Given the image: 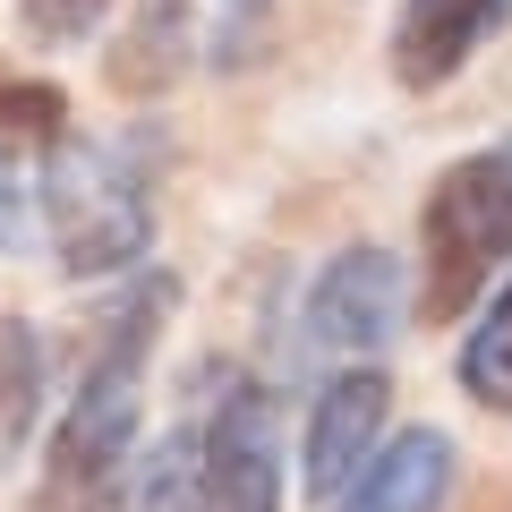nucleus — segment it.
I'll return each mask as SVG.
<instances>
[{
    "instance_id": "0eeeda50",
    "label": "nucleus",
    "mask_w": 512,
    "mask_h": 512,
    "mask_svg": "<svg viewBox=\"0 0 512 512\" xmlns=\"http://www.w3.org/2000/svg\"><path fill=\"white\" fill-rule=\"evenodd\" d=\"M504 18H512V0H402V18H393V77L410 94L453 86Z\"/></svg>"
},
{
    "instance_id": "9d476101",
    "label": "nucleus",
    "mask_w": 512,
    "mask_h": 512,
    "mask_svg": "<svg viewBox=\"0 0 512 512\" xmlns=\"http://www.w3.org/2000/svg\"><path fill=\"white\" fill-rule=\"evenodd\" d=\"M43 419V342L26 316H0V470L26 453Z\"/></svg>"
},
{
    "instance_id": "4468645a",
    "label": "nucleus",
    "mask_w": 512,
    "mask_h": 512,
    "mask_svg": "<svg viewBox=\"0 0 512 512\" xmlns=\"http://www.w3.org/2000/svg\"><path fill=\"white\" fill-rule=\"evenodd\" d=\"M239 9H256V0H239Z\"/></svg>"
},
{
    "instance_id": "f8f14e48",
    "label": "nucleus",
    "mask_w": 512,
    "mask_h": 512,
    "mask_svg": "<svg viewBox=\"0 0 512 512\" xmlns=\"http://www.w3.org/2000/svg\"><path fill=\"white\" fill-rule=\"evenodd\" d=\"M103 9H111V0H26V18H35L43 35H86Z\"/></svg>"
},
{
    "instance_id": "6e6552de",
    "label": "nucleus",
    "mask_w": 512,
    "mask_h": 512,
    "mask_svg": "<svg viewBox=\"0 0 512 512\" xmlns=\"http://www.w3.org/2000/svg\"><path fill=\"white\" fill-rule=\"evenodd\" d=\"M453 470H461L453 436L444 427H410V436H384L325 512H444L453 504Z\"/></svg>"
},
{
    "instance_id": "f03ea898",
    "label": "nucleus",
    "mask_w": 512,
    "mask_h": 512,
    "mask_svg": "<svg viewBox=\"0 0 512 512\" xmlns=\"http://www.w3.org/2000/svg\"><path fill=\"white\" fill-rule=\"evenodd\" d=\"M43 231H52L60 265L77 282L86 274H128L137 256L154 248V163L146 137H69L60 128L52 154H43Z\"/></svg>"
},
{
    "instance_id": "39448f33",
    "label": "nucleus",
    "mask_w": 512,
    "mask_h": 512,
    "mask_svg": "<svg viewBox=\"0 0 512 512\" xmlns=\"http://www.w3.org/2000/svg\"><path fill=\"white\" fill-rule=\"evenodd\" d=\"M384 427H393V376H384L376 359H342L325 384H316V402H308L299 487H308L316 504H333V495L359 478V461L384 444Z\"/></svg>"
},
{
    "instance_id": "20e7f679",
    "label": "nucleus",
    "mask_w": 512,
    "mask_h": 512,
    "mask_svg": "<svg viewBox=\"0 0 512 512\" xmlns=\"http://www.w3.org/2000/svg\"><path fill=\"white\" fill-rule=\"evenodd\" d=\"M188 487L180 512H282V410L256 376H222L214 410L180 427Z\"/></svg>"
},
{
    "instance_id": "f257e3e1",
    "label": "nucleus",
    "mask_w": 512,
    "mask_h": 512,
    "mask_svg": "<svg viewBox=\"0 0 512 512\" xmlns=\"http://www.w3.org/2000/svg\"><path fill=\"white\" fill-rule=\"evenodd\" d=\"M163 308H171V282H137L103 316L86 367H77V393L60 410L52 444H43V478L26 495V512H111L120 504V478L137 461L146 359H154V333H163Z\"/></svg>"
},
{
    "instance_id": "423d86ee",
    "label": "nucleus",
    "mask_w": 512,
    "mask_h": 512,
    "mask_svg": "<svg viewBox=\"0 0 512 512\" xmlns=\"http://www.w3.org/2000/svg\"><path fill=\"white\" fill-rule=\"evenodd\" d=\"M402 325V265L384 248H342L325 274L308 282V308H299V342L316 359H376Z\"/></svg>"
},
{
    "instance_id": "ddd939ff",
    "label": "nucleus",
    "mask_w": 512,
    "mask_h": 512,
    "mask_svg": "<svg viewBox=\"0 0 512 512\" xmlns=\"http://www.w3.org/2000/svg\"><path fill=\"white\" fill-rule=\"evenodd\" d=\"M26 239V180H18V163L0 154V248H18Z\"/></svg>"
},
{
    "instance_id": "9b49d317",
    "label": "nucleus",
    "mask_w": 512,
    "mask_h": 512,
    "mask_svg": "<svg viewBox=\"0 0 512 512\" xmlns=\"http://www.w3.org/2000/svg\"><path fill=\"white\" fill-rule=\"evenodd\" d=\"M461 393H470L478 410H512V274H504V291L478 308L470 342H461Z\"/></svg>"
},
{
    "instance_id": "7ed1b4c3",
    "label": "nucleus",
    "mask_w": 512,
    "mask_h": 512,
    "mask_svg": "<svg viewBox=\"0 0 512 512\" xmlns=\"http://www.w3.org/2000/svg\"><path fill=\"white\" fill-rule=\"evenodd\" d=\"M512 274V137L461 154L419 197V316L461 325Z\"/></svg>"
},
{
    "instance_id": "1a4fd4ad",
    "label": "nucleus",
    "mask_w": 512,
    "mask_h": 512,
    "mask_svg": "<svg viewBox=\"0 0 512 512\" xmlns=\"http://www.w3.org/2000/svg\"><path fill=\"white\" fill-rule=\"evenodd\" d=\"M180 43H188V0H146L137 26L111 52V86L120 94H163L180 77Z\"/></svg>"
}]
</instances>
